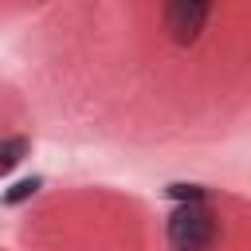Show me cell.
<instances>
[{
  "instance_id": "cell-1",
  "label": "cell",
  "mask_w": 251,
  "mask_h": 251,
  "mask_svg": "<svg viewBox=\"0 0 251 251\" xmlns=\"http://www.w3.org/2000/svg\"><path fill=\"white\" fill-rule=\"evenodd\" d=\"M169 243L173 251H208L216 243V216L212 208L200 204H180L169 216Z\"/></svg>"
},
{
  "instance_id": "cell-2",
  "label": "cell",
  "mask_w": 251,
  "mask_h": 251,
  "mask_svg": "<svg viewBox=\"0 0 251 251\" xmlns=\"http://www.w3.org/2000/svg\"><path fill=\"white\" fill-rule=\"evenodd\" d=\"M208 16H212V8H208V4L176 0V4H169V8H165V31H169V39H173V43H192V39L204 31Z\"/></svg>"
},
{
  "instance_id": "cell-3",
  "label": "cell",
  "mask_w": 251,
  "mask_h": 251,
  "mask_svg": "<svg viewBox=\"0 0 251 251\" xmlns=\"http://www.w3.org/2000/svg\"><path fill=\"white\" fill-rule=\"evenodd\" d=\"M27 149H31V141H27V137H8V141L0 145V169H4V173H12V169L24 161V153H27Z\"/></svg>"
},
{
  "instance_id": "cell-4",
  "label": "cell",
  "mask_w": 251,
  "mask_h": 251,
  "mask_svg": "<svg viewBox=\"0 0 251 251\" xmlns=\"http://www.w3.org/2000/svg\"><path fill=\"white\" fill-rule=\"evenodd\" d=\"M39 188H43V180H39V176H24V180H16V184L4 192V204H24V200H27V196H35Z\"/></svg>"
},
{
  "instance_id": "cell-5",
  "label": "cell",
  "mask_w": 251,
  "mask_h": 251,
  "mask_svg": "<svg viewBox=\"0 0 251 251\" xmlns=\"http://www.w3.org/2000/svg\"><path fill=\"white\" fill-rule=\"evenodd\" d=\"M165 192H169L173 200H180V204H200V200H204V188H200V184H169Z\"/></svg>"
}]
</instances>
